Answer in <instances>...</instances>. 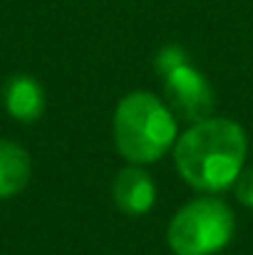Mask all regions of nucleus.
I'll return each instance as SVG.
<instances>
[{
  "label": "nucleus",
  "mask_w": 253,
  "mask_h": 255,
  "mask_svg": "<svg viewBox=\"0 0 253 255\" xmlns=\"http://www.w3.org/2000/svg\"><path fill=\"white\" fill-rule=\"evenodd\" d=\"M236 231L231 208L214 196H201L184 203L169 221L167 243L174 255H216Z\"/></svg>",
  "instance_id": "7ed1b4c3"
},
{
  "label": "nucleus",
  "mask_w": 253,
  "mask_h": 255,
  "mask_svg": "<svg viewBox=\"0 0 253 255\" xmlns=\"http://www.w3.org/2000/svg\"><path fill=\"white\" fill-rule=\"evenodd\" d=\"M30 154L7 139H0V198L17 196L30 183Z\"/></svg>",
  "instance_id": "0eeeda50"
},
{
  "label": "nucleus",
  "mask_w": 253,
  "mask_h": 255,
  "mask_svg": "<svg viewBox=\"0 0 253 255\" xmlns=\"http://www.w3.org/2000/svg\"><path fill=\"white\" fill-rule=\"evenodd\" d=\"M186 62H189V55H186V50L179 47V45H164V47L157 52V57H154V67L159 70L162 77L169 75V72H174L176 67L186 65Z\"/></svg>",
  "instance_id": "6e6552de"
},
{
  "label": "nucleus",
  "mask_w": 253,
  "mask_h": 255,
  "mask_svg": "<svg viewBox=\"0 0 253 255\" xmlns=\"http://www.w3.org/2000/svg\"><path fill=\"white\" fill-rule=\"evenodd\" d=\"M164 102L167 107L184 122L196 124L201 119L214 117V87L191 65H181L174 72L164 75Z\"/></svg>",
  "instance_id": "20e7f679"
},
{
  "label": "nucleus",
  "mask_w": 253,
  "mask_h": 255,
  "mask_svg": "<svg viewBox=\"0 0 253 255\" xmlns=\"http://www.w3.org/2000/svg\"><path fill=\"white\" fill-rule=\"evenodd\" d=\"M5 107L17 122H35L45 112V92L30 75H12L5 85Z\"/></svg>",
  "instance_id": "423d86ee"
},
{
  "label": "nucleus",
  "mask_w": 253,
  "mask_h": 255,
  "mask_svg": "<svg viewBox=\"0 0 253 255\" xmlns=\"http://www.w3.org/2000/svg\"><path fill=\"white\" fill-rule=\"evenodd\" d=\"M114 146L124 161L144 166L159 161L176 141V117L164 99L147 89L129 92L119 99L112 119Z\"/></svg>",
  "instance_id": "f03ea898"
},
{
  "label": "nucleus",
  "mask_w": 253,
  "mask_h": 255,
  "mask_svg": "<svg viewBox=\"0 0 253 255\" xmlns=\"http://www.w3.org/2000/svg\"><path fill=\"white\" fill-rule=\"evenodd\" d=\"M112 198L127 216H144L157 201L154 178L137 164H129L112 181Z\"/></svg>",
  "instance_id": "39448f33"
},
{
  "label": "nucleus",
  "mask_w": 253,
  "mask_h": 255,
  "mask_svg": "<svg viewBox=\"0 0 253 255\" xmlns=\"http://www.w3.org/2000/svg\"><path fill=\"white\" fill-rule=\"evenodd\" d=\"M234 193H236V201L241 206L253 208V166L239 173V178L234 181Z\"/></svg>",
  "instance_id": "1a4fd4ad"
},
{
  "label": "nucleus",
  "mask_w": 253,
  "mask_h": 255,
  "mask_svg": "<svg viewBox=\"0 0 253 255\" xmlns=\"http://www.w3.org/2000/svg\"><path fill=\"white\" fill-rule=\"evenodd\" d=\"M249 154V136L241 124L226 117H209L191 124L174 141L179 176L196 191L216 193L239 178Z\"/></svg>",
  "instance_id": "f257e3e1"
}]
</instances>
